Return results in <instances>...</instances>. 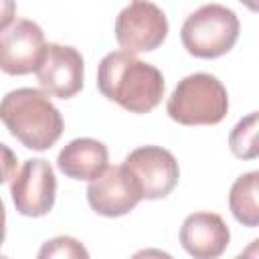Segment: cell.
<instances>
[{
    "label": "cell",
    "mask_w": 259,
    "mask_h": 259,
    "mask_svg": "<svg viewBox=\"0 0 259 259\" xmlns=\"http://www.w3.org/2000/svg\"><path fill=\"white\" fill-rule=\"evenodd\" d=\"M0 117L10 136L34 152L55 146L65 130L63 115L49 99V93L32 87L6 93L0 105Z\"/></svg>",
    "instance_id": "2"
},
{
    "label": "cell",
    "mask_w": 259,
    "mask_h": 259,
    "mask_svg": "<svg viewBox=\"0 0 259 259\" xmlns=\"http://www.w3.org/2000/svg\"><path fill=\"white\" fill-rule=\"evenodd\" d=\"M45 51V32L36 22L28 18H16L2 26L0 69L6 75H28L36 71Z\"/></svg>",
    "instance_id": "8"
},
{
    "label": "cell",
    "mask_w": 259,
    "mask_h": 259,
    "mask_svg": "<svg viewBox=\"0 0 259 259\" xmlns=\"http://www.w3.org/2000/svg\"><path fill=\"white\" fill-rule=\"evenodd\" d=\"M38 257L45 259V257H83L87 259L89 253L87 249L73 237H55L51 241H47L40 251H38Z\"/></svg>",
    "instance_id": "15"
},
{
    "label": "cell",
    "mask_w": 259,
    "mask_h": 259,
    "mask_svg": "<svg viewBox=\"0 0 259 259\" xmlns=\"http://www.w3.org/2000/svg\"><path fill=\"white\" fill-rule=\"evenodd\" d=\"M142 190L132 172L121 166H107L101 174L89 180L87 202L101 217H123L138 206Z\"/></svg>",
    "instance_id": "9"
},
{
    "label": "cell",
    "mask_w": 259,
    "mask_h": 259,
    "mask_svg": "<svg viewBox=\"0 0 259 259\" xmlns=\"http://www.w3.org/2000/svg\"><path fill=\"white\" fill-rule=\"evenodd\" d=\"M229 148L239 160L259 158V111L241 117L229 134Z\"/></svg>",
    "instance_id": "14"
},
{
    "label": "cell",
    "mask_w": 259,
    "mask_h": 259,
    "mask_svg": "<svg viewBox=\"0 0 259 259\" xmlns=\"http://www.w3.org/2000/svg\"><path fill=\"white\" fill-rule=\"evenodd\" d=\"M97 89L130 113H150L164 97V75L134 53H107L97 69Z\"/></svg>",
    "instance_id": "1"
},
{
    "label": "cell",
    "mask_w": 259,
    "mask_h": 259,
    "mask_svg": "<svg viewBox=\"0 0 259 259\" xmlns=\"http://www.w3.org/2000/svg\"><path fill=\"white\" fill-rule=\"evenodd\" d=\"M168 36V18L150 0H130L115 18V40L121 51L150 53Z\"/></svg>",
    "instance_id": "5"
},
{
    "label": "cell",
    "mask_w": 259,
    "mask_h": 259,
    "mask_svg": "<svg viewBox=\"0 0 259 259\" xmlns=\"http://www.w3.org/2000/svg\"><path fill=\"white\" fill-rule=\"evenodd\" d=\"M239 257H255V259H259V239H255L249 247H245Z\"/></svg>",
    "instance_id": "16"
},
{
    "label": "cell",
    "mask_w": 259,
    "mask_h": 259,
    "mask_svg": "<svg viewBox=\"0 0 259 259\" xmlns=\"http://www.w3.org/2000/svg\"><path fill=\"white\" fill-rule=\"evenodd\" d=\"M243 6H247L251 12H259V0H239Z\"/></svg>",
    "instance_id": "17"
},
{
    "label": "cell",
    "mask_w": 259,
    "mask_h": 259,
    "mask_svg": "<svg viewBox=\"0 0 259 259\" xmlns=\"http://www.w3.org/2000/svg\"><path fill=\"white\" fill-rule=\"evenodd\" d=\"M229 208L243 227H259V170L241 174L229 190Z\"/></svg>",
    "instance_id": "13"
},
{
    "label": "cell",
    "mask_w": 259,
    "mask_h": 259,
    "mask_svg": "<svg viewBox=\"0 0 259 259\" xmlns=\"http://www.w3.org/2000/svg\"><path fill=\"white\" fill-rule=\"evenodd\" d=\"M107 146L93 138L71 140L57 156V168L73 180H93L107 168Z\"/></svg>",
    "instance_id": "12"
},
{
    "label": "cell",
    "mask_w": 259,
    "mask_h": 259,
    "mask_svg": "<svg viewBox=\"0 0 259 259\" xmlns=\"http://www.w3.org/2000/svg\"><path fill=\"white\" fill-rule=\"evenodd\" d=\"M229 111L225 85L210 73L186 75L174 87L166 113L180 125H217Z\"/></svg>",
    "instance_id": "3"
},
{
    "label": "cell",
    "mask_w": 259,
    "mask_h": 259,
    "mask_svg": "<svg viewBox=\"0 0 259 259\" xmlns=\"http://www.w3.org/2000/svg\"><path fill=\"white\" fill-rule=\"evenodd\" d=\"M123 166L136 178L146 200L166 198L178 184L180 168L174 154L162 146H140L132 150Z\"/></svg>",
    "instance_id": "6"
},
{
    "label": "cell",
    "mask_w": 259,
    "mask_h": 259,
    "mask_svg": "<svg viewBox=\"0 0 259 259\" xmlns=\"http://www.w3.org/2000/svg\"><path fill=\"white\" fill-rule=\"evenodd\" d=\"M231 243V231L217 212H192L180 227V245L194 259H214Z\"/></svg>",
    "instance_id": "11"
},
{
    "label": "cell",
    "mask_w": 259,
    "mask_h": 259,
    "mask_svg": "<svg viewBox=\"0 0 259 259\" xmlns=\"http://www.w3.org/2000/svg\"><path fill=\"white\" fill-rule=\"evenodd\" d=\"M241 32L237 14L223 4H204L186 16L180 40L188 55L196 59H217L227 55Z\"/></svg>",
    "instance_id": "4"
},
{
    "label": "cell",
    "mask_w": 259,
    "mask_h": 259,
    "mask_svg": "<svg viewBox=\"0 0 259 259\" xmlns=\"http://www.w3.org/2000/svg\"><path fill=\"white\" fill-rule=\"evenodd\" d=\"M14 208L24 217H45L55 206L57 178L55 170L45 158L24 160L10 182Z\"/></svg>",
    "instance_id": "7"
},
{
    "label": "cell",
    "mask_w": 259,
    "mask_h": 259,
    "mask_svg": "<svg viewBox=\"0 0 259 259\" xmlns=\"http://www.w3.org/2000/svg\"><path fill=\"white\" fill-rule=\"evenodd\" d=\"M34 73L42 91L59 99H71L83 87L85 63L75 47L49 42L45 57Z\"/></svg>",
    "instance_id": "10"
}]
</instances>
